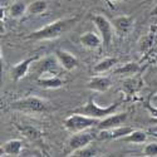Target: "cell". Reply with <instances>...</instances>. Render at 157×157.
Listing matches in <instances>:
<instances>
[{"label":"cell","instance_id":"23","mask_svg":"<svg viewBox=\"0 0 157 157\" xmlns=\"http://www.w3.org/2000/svg\"><path fill=\"white\" fill-rule=\"evenodd\" d=\"M143 156L146 157H157V142H151L143 147Z\"/></svg>","mask_w":157,"mask_h":157},{"label":"cell","instance_id":"11","mask_svg":"<svg viewBox=\"0 0 157 157\" xmlns=\"http://www.w3.org/2000/svg\"><path fill=\"white\" fill-rule=\"evenodd\" d=\"M128 118V113L123 112V113H113L106 118H103L99 121V123L97 124V129H109V128H114V127H120L122 124H124V122Z\"/></svg>","mask_w":157,"mask_h":157},{"label":"cell","instance_id":"2","mask_svg":"<svg viewBox=\"0 0 157 157\" xmlns=\"http://www.w3.org/2000/svg\"><path fill=\"white\" fill-rule=\"evenodd\" d=\"M121 101L118 102H114L112 104H109V106H106V107H101L98 106V104L96 103L94 98L93 97H89L88 101L83 104V106L78 107L75 109H73L71 113H81V114H86L88 117H92V118H97V120H103L106 118V117L113 114L117 109L120 108L121 106Z\"/></svg>","mask_w":157,"mask_h":157},{"label":"cell","instance_id":"1","mask_svg":"<svg viewBox=\"0 0 157 157\" xmlns=\"http://www.w3.org/2000/svg\"><path fill=\"white\" fill-rule=\"evenodd\" d=\"M77 21H78V17H69V18H62V19L54 20L49 23L48 25H45V27L35 32H32L29 35H27V39L34 42L53 40V39H57L62 36L64 33H67Z\"/></svg>","mask_w":157,"mask_h":157},{"label":"cell","instance_id":"12","mask_svg":"<svg viewBox=\"0 0 157 157\" xmlns=\"http://www.w3.org/2000/svg\"><path fill=\"white\" fill-rule=\"evenodd\" d=\"M36 83L39 87L45 89H58L64 84V81L57 73H45V74H39Z\"/></svg>","mask_w":157,"mask_h":157},{"label":"cell","instance_id":"16","mask_svg":"<svg viewBox=\"0 0 157 157\" xmlns=\"http://www.w3.org/2000/svg\"><path fill=\"white\" fill-rule=\"evenodd\" d=\"M117 62H118V59L114 58V57H106L101 59L94 67H93V72L96 74H103V73H107L109 72L114 65L117 64Z\"/></svg>","mask_w":157,"mask_h":157},{"label":"cell","instance_id":"4","mask_svg":"<svg viewBox=\"0 0 157 157\" xmlns=\"http://www.w3.org/2000/svg\"><path fill=\"white\" fill-rule=\"evenodd\" d=\"M99 123V120L92 118L86 114L81 113H71L67 118L63 122V127L71 133H77V132H82V131H87L88 128L97 127Z\"/></svg>","mask_w":157,"mask_h":157},{"label":"cell","instance_id":"5","mask_svg":"<svg viewBox=\"0 0 157 157\" xmlns=\"http://www.w3.org/2000/svg\"><path fill=\"white\" fill-rule=\"evenodd\" d=\"M94 135L90 133V132H87V131H82V132H77V133H73L68 142H67V147L64 150V153L65 156H71L73 152L81 150L83 147H87L89 146L90 143L93 142L94 140Z\"/></svg>","mask_w":157,"mask_h":157},{"label":"cell","instance_id":"24","mask_svg":"<svg viewBox=\"0 0 157 157\" xmlns=\"http://www.w3.org/2000/svg\"><path fill=\"white\" fill-rule=\"evenodd\" d=\"M146 108H147V111L151 113L152 117L157 118V106H155V104H151V103H147V104H146Z\"/></svg>","mask_w":157,"mask_h":157},{"label":"cell","instance_id":"15","mask_svg":"<svg viewBox=\"0 0 157 157\" xmlns=\"http://www.w3.org/2000/svg\"><path fill=\"white\" fill-rule=\"evenodd\" d=\"M79 43L87 48V49H98L101 45H103V40L98 33H94V32H86L84 34L81 35L79 38Z\"/></svg>","mask_w":157,"mask_h":157},{"label":"cell","instance_id":"27","mask_svg":"<svg viewBox=\"0 0 157 157\" xmlns=\"http://www.w3.org/2000/svg\"><path fill=\"white\" fill-rule=\"evenodd\" d=\"M107 2H108L109 4H116V3H118V2H121V0H107Z\"/></svg>","mask_w":157,"mask_h":157},{"label":"cell","instance_id":"22","mask_svg":"<svg viewBox=\"0 0 157 157\" xmlns=\"http://www.w3.org/2000/svg\"><path fill=\"white\" fill-rule=\"evenodd\" d=\"M97 150L93 148V147H83L81 150H78L75 152H73L71 156H74V157H93V156H97Z\"/></svg>","mask_w":157,"mask_h":157},{"label":"cell","instance_id":"20","mask_svg":"<svg viewBox=\"0 0 157 157\" xmlns=\"http://www.w3.org/2000/svg\"><path fill=\"white\" fill-rule=\"evenodd\" d=\"M48 9V3L47 0H33L30 4H28V15H40L45 13Z\"/></svg>","mask_w":157,"mask_h":157},{"label":"cell","instance_id":"18","mask_svg":"<svg viewBox=\"0 0 157 157\" xmlns=\"http://www.w3.org/2000/svg\"><path fill=\"white\" fill-rule=\"evenodd\" d=\"M8 15L13 19H20L23 15L27 14L28 10V5L25 4L24 2H15L13 3L8 9Z\"/></svg>","mask_w":157,"mask_h":157},{"label":"cell","instance_id":"10","mask_svg":"<svg viewBox=\"0 0 157 157\" xmlns=\"http://www.w3.org/2000/svg\"><path fill=\"white\" fill-rule=\"evenodd\" d=\"M113 28H114V33L118 36H126L127 34H129V32L132 30L133 24H135V19L131 15H120L116 17L112 20Z\"/></svg>","mask_w":157,"mask_h":157},{"label":"cell","instance_id":"8","mask_svg":"<svg viewBox=\"0 0 157 157\" xmlns=\"http://www.w3.org/2000/svg\"><path fill=\"white\" fill-rule=\"evenodd\" d=\"M133 131L132 127L129 126H120V127H114L109 129H98V133L96 137L101 141H108V140H122L127 135H129Z\"/></svg>","mask_w":157,"mask_h":157},{"label":"cell","instance_id":"3","mask_svg":"<svg viewBox=\"0 0 157 157\" xmlns=\"http://www.w3.org/2000/svg\"><path fill=\"white\" fill-rule=\"evenodd\" d=\"M10 108L13 111H18L23 113H45L49 109V102L44 98L36 96H27L24 98L11 102Z\"/></svg>","mask_w":157,"mask_h":157},{"label":"cell","instance_id":"25","mask_svg":"<svg viewBox=\"0 0 157 157\" xmlns=\"http://www.w3.org/2000/svg\"><path fill=\"white\" fill-rule=\"evenodd\" d=\"M151 15H152V17H157V4H156V6L151 10Z\"/></svg>","mask_w":157,"mask_h":157},{"label":"cell","instance_id":"6","mask_svg":"<svg viewBox=\"0 0 157 157\" xmlns=\"http://www.w3.org/2000/svg\"><path fill=\"white\" fill-rule=\"evenodd\" d=\"M92 21L94 24V27L98 32V34L101 35L102 40H103V45L108 48L111 42H112V38H113V33H114V28H113V24L112 21H109L104 15L97 14L92 18Z\"/></svg>","mask_w":157,"mask_h":157},{"label":"cell","instance_id":"7","mask_svg":"<svg viewBox=\"0 0 157 157\" xmlns=\"http://www.w3.org/2000/svg\"><path fill=\"white\" fill-rule=\"evenodd\" d=\"M36 60H39V56H33L29 58H25V59L20 60L19 63H17L14 67H11V69H10V79L14 83L23 79V78L28 74L30 67Z\"/></svg>","mask_w":157,"mask_h":157},{"label":"cell","instance_id":"17","mask_svg":"<svg viewBox=\"0 0 157 157\" xmlns=\"http://www.w3.org/2000/svg\"><path fill=\"white\" fill-rule=\"evenodd\" d=\"M141 71L140 64L136 62H127L121 67L116 68L113 71V74L116 75H135Z\"/></svg>","mask_w":157,"mask_h":157},{"label":"cell","instance_id":"13","mask_svg":"<svg viewBox=\"0 0 157 157\" xmlns=\"http://www.w3.org/2000/svg\"><path fill=\"white\" fill-rule=\"evenodd\" d=\"M112 84L111 78L107 75H94L92 77L87 83V88L92 92H97V93H103L106 90L109 89Z\"/></svg>","mask_w":157,"mask_h":157},{"label":"cell","instance_id":"26","mask_svg":"<svg viewBox=\"0 0 157 157\" xmlns=\"http://www.w3.org/2000/svg\"><path fill=\"white\" fill-rule=\"evenodd\" d=\"M151 101H152V104H155V106H157V93H156V94L152 97V99H151Z\"/></svg>","mask_w":157,"mask_h":157},{"label":"cell","instance_id":"9","mask_svg":"<svg viewBox=\"0 0 157 157\" xmlns=\"http://www.w3.org/2000/svg\"><path fill=\"white\" fill-rule=\"evenodd\" d=\"M54 57L57 58L60 68L67 71V72H71V71H74L78 64H79V62H78V58L72 54L71 52L68 50H64V49H57L54 52Z\"/></svg>","mask_w":157,"mask_h":157},{"label":"cell","instance_id":"21","mask_svg":"<svg viewBox=\"0 0 157 157\" xmlns=\"http://www.w3.org/2000/svg\"><path fill=\"white\" fill-rule=\"evenodd\" d=\"M20 133L27 137L28 140L33 141V142H38V141H42V132L39 131L36 127L34 126H23V127H18Z\"/></svg>","mask_w":157,"mask_h":157},{"label":"cell","instance_id":"19","mask_svg":"<svg viewBox=\"0 0 157 157\" xmlns=\"http://www.w3.org/2000/svg\"><path fill=\"white\" fill-rule=\"evenodd\" d=\"M147 137L148 135L146 132H143L141 129H133L129 135L123 137L122 141L127 143H133V145H141V143H145L147 141Z\"/></svg>","mask_w":157,"mask_h":157},{"label":"cell","instance_id":"14","mask_svg":"<svg viewBox=\"0 0 157 157\" xmlns=\"http://www.w3.org/2000/svg\"><path fill=\"white\" fill-rule=\"evenodd\" d=\"M24 148V143L19 138H13L6 141L4 145H2V148H0V153L2 156H20V153L23 152Z\"/></svg>","mask_w":157,"mask_h":157}]
</instances>
